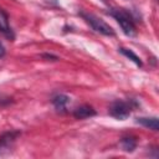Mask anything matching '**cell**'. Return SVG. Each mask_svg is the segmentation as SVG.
Instances as JSON below:
<instances>
[{
  "label": "cell",
  "mask_w": 159,
  "mask_h": 159,
  "mask_svg": "<svg viewBox=\"0 0 159 159\" xmlns=\"http://www.w3.org/2000/svg\"><path fill=\"white\" fill-rule=\"evenodd\" d=\"M108 15H111L112 17H114L117 20L122 31L127 36H135L137 35V26L134 24L132 15L129 14V11H127L125 9H122V7H114V9H111L108 11Z\"/></svg>",
  "instance_id": "cell-1"
},
{
  "label": "cell",
  "mask_w": 159,
  "mask_h": 159,
  "mask_svg": "<svg viewBox=\"0 0 159 159\" xmlns=\"http://www.w3.org/2000/svg\"><path fill=\"white\" fill-rule=\"evenodd\" d=\"M80 16H81L94 31H97V32H99V34H102V35H106V36H114V35H116L114 30H113L104 20H102L101 17H98V16L91 14V12H84V11H81V12H80Z\"/></svg>",
  "instance_id": "cell-2"
},
{
  "label": "cell",
  "mask_w": 159,
  "mask_h": 159,
  "mask_svg": "<svg viewBox=\"0 0 159 159\" xmlns=\"http://www.w3.org/2000/svg\"><path fill=\"white\" fill-rule=\"evenodd\" d=\"M137 106V103L133 99L129 101H123V99H117L114 102H112V104L109 106V114L117 119H125L129 117L130 112L133 111V108Z\"/></svg>",
  "instance_id": "cell-3"
},
{
  "label": "cell",
  "mask_w": 159,
  "mask_h": 159,
  "mask_svg": "<svg viewBox=\"0 0 159 159\" xmlns=\"http://www.w3.org/2000/svg\"><path fill=\"white\" fill-rule=\"evenodd\" d=\"M20 135V132L16 130H11V132H6L0 137V155L7 153L11 150V148L14 147L17 137Z\"/></svg>",
  "instance_id": "cell-4"
},
{
  "label": "cell",
  "mask_w": 159,
  "mask_h": 159,
  "mask_svg": "<svg viewBox=\"0 0 159 159\" xmlns=\"http://www.w3.org/2000/svg\"><path fill=\"white\" fill-rule=\"evenodd\" d=\"M0 32L5 37H7L9 40H14L15 39L14 31L11 30V27L9 25V17L1 9H0Z\"/></svg>",
  "instance_id": "cell-5"
},
{
  "label": "cell",
  "mask_w": 159,
  "mask_h": 159,
  "mask_svg": "<svg viewBox=\"0 0 159 159\" xmlns=\"http://www.w3.org/2000/svg\"><path fill=\"white\" fill-rule=\"evenodd\" d=\"M93 116H96V111L93 109V107H91L88 104L80 106L73 111V117L77 119H86V118H91Z\"/></svg>",
  "instance_id": "cell-6"
},
{
  "label": "cell",
  "mask_w": 159,
  "mask_h": 159,
  "mask_svg": "<svg viewBox=\"0 0 159 159\" xmlns=\"http://www.w3.org/2000/svg\"><path fill=\"white\" fill-rule=\"evenodd\" d=\"M68 103H70V97L66 96V94H62V93L56 94V96L52 98V104L55 106V108H56L58 112H65Z\"/></svg>",
  "instance_id": "cell-7"
},
{
  "label": "cell",
  "mask_w": 159,
  "mask_h": 159,
  "mask_svg": "<svg viewBox=\"0 0 159 159\" xmlns=\"http://www.w3.org/2000/svg\"><path fill=\"white\" fill-rule=\"evenodd\" d=\"M137 123L144 125L145 128H149L152 130H158L159 129V123L157 117H140L135 119Z\"/></svg>",
  "instance_id": "cell-8"
},
{
  "label": "cell",
  "mask_w": 159,
  "mask_h": 159,
  "mask_svg": "<svg viewBox=\"0 0 159 159\" xmlns=\"http://www.w3.org/2000/svg\"><path fill=\"white\" fill-rule=\"evenodd\" d=\"M120 147L124 152L132 153L137 148V140L133 137H124L120 139Z\"/></svg>",
  "instance_id": "cell-9"
},
{
  "label": "cell",
  "mask_w": 159,
  "mask_h": 159,
  "mask_svg": "<svg viewBox=\"0 0 159 159\" xmlns=\"http://www.w3.org/2000/svg\"><path fill=\"white\" fill-rule=\"evenodd\" d=\"M119 52H120L122 55H124L125 57H128L129 60H132L137 66H142V65H143V63H142V60H140V58H139V57H138V56H137L132 50H129V48H124V47H120V48H119Z\"/></svg>",
  "instance_id": "cell-10"
},
{
  "label": "cell",
  "mask_w": 159,
  "mask_h": 159,
  "mask_svg": "<svg viewBox=\"0 0 159 159\" xmlns=\"http://www.w3.org/2000/svg\"><path fill=\"white\" fill-rule=\"evenodd\" d=\"M5 56V47L2 46V43H0V58Z\"/></svg>",
  "instance_id": "cell-11"
},
{
  "label": "cell",
  "mask_w": 159,
  "mask_h": 159,
  "mask_svg": "<svg viewBox=\"0 0 159 159\" xmlns=\"http://www.w3.org/2000/svg\"><path fill=\"white\" fill-rule=\"evenodd\" d=\"M43 57H47V58H55V60H57V57H56V56H52V55H43Z\"/></svg>",
  "instance_id": "cell-12"
}]
</instances>
